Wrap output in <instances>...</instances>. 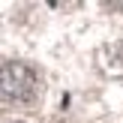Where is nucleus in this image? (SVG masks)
Instances as JSON below:
<instances>
[{"label": "nucleus", "instance_id": "obj_1", "mask_svg": "<svg viewBox=\"0 0 123 123\" xmlns=\"http://www.w3.org/2000/svg\"><path fill=\"white\" fill-rule=\"evenodd\" d=\"M39 90V78L30 69L27 63H3V102L12 105V102H30Z\"/></svg>", "mask_w": 123, "mask_h": 123}, {"label": "nucleus", "instance_id": "obj_2", "mask_svg": "<svg viewBox=\"0 0 123 123\" xmlns=\"http://www.w3.org/2000/svg\"><path fill=\"white\" fill-rule=\"evenodd\" d=\"M15 123H18V120H15Z\"/></svg>", "mask_w": 123, "mask_h": 123}]
</instances>
